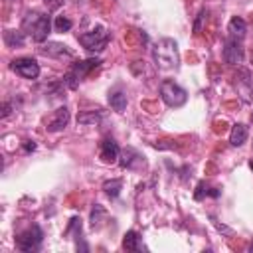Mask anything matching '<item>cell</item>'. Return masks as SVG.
<instances>
[{
    "label": "cell",
    "instance_id": "6da1fadb",
    "mask_svg": "<svg viewBox=\"0 0 253 253\" xmlns=\"http://www.w3.org/2000/svg\"><path fill=\"white\" fill-rule=\"evenodd\" d=\"M22 30H24L26 34H30L34 42L42 43V42L47 40V34H49V30H51V20H49V16H45V14L28 12L26 18H24V22H22Z\"/></svg>",
    "mask_w": 253,
    "mask_h": 253
},
{
    "label": "cell",
    "instance_id": "7a4b0ae2",
    "mask_svg": "<svg viewBox=\"0 0 253 253\" xmlns=\"http://www.w3.org/2000/svg\"><path fill=\"white\" fill-rule=\"evenodd\" d=\"M152 57H154V63L160 67V69H172V67H178V45L174 40L170 38H162L158 40V43L152 47Z\"/></svg>",
    "mask_w": 253,
    "mask_h": 253
},
{
    "label": "cell",
    "instance_id": "3957f363",
    "mask_svg": "<svg viewBox=\"0 0 253 253\" xmlns=\"http://www.w3.org/2000/svg\"><path fill=\"white\" fill-rule=\"evenodd\" d=\"M160 99L168 105V107H182L186 101H188V93L186 89H182L178 83H174L172 79H166L162 81L160 85Z\"/></svg>",
    "mask_w": 253,
    "mask_h": 253
},
{
    "label": "cell",
    "instance_id": "277c9868",
    "mask_svg": "<svg viewBox=\"0 0 253 253\" xmlns=\"http://www.w3.org/2000/svg\"><path fill=\"white\" fill-rule=\"evenodd\" d=\"M101 61L99 59H95V57H91V59H83V61H77V63H73L71 65V69L65 73V77H63V83L69 87V89H75L77 85H79V81L91 71V69H95L97 65H99Z\"/></svg>",
    "mask_w": 253,
    "mask_h": 253
},
{
    "label": "cell",
    "instance_id": "5b68a950",
    "mask_svg": "<svg viewBox=\"0 0 253 253\" xmlns=\"http://www.w3.org/2000/svg\"><path fill=\"white\" fill-rule=\"evenodd\" d=\"M79 43L87 49V51H103L109 43V32L105 28H95L91 32H85L79 36Z\"/></svg>",
    "mask_w": 253,
    "mask_h": 253
},
{
    "label": "cell",
    "instance_id": "8992f818",
    "mask_svg": "<svg viewBox=\"0 0 253 253\" xmlns=\"http://www.w3.org/2000/svg\"><path fill=\"white\" fill-rule=\"evenodd\" d=\"M42 239H43L42 229H40L38 225H32L30 229H26L24 233H20V235L16 237V247H18L20 251H36V249L40 247Z\"/></svg>",
    "mask_w": 253,
    "mask_h": 253
},
{
    "label": "cell",
    "instance_id": "52a82bcc",
    "mask_svg": "<svg viewBox=\"0 0 253 253\" xmlns=\"http://www.w3.org/2000/svg\"><path fill=\"white\" fill-rule=\"evenodd\" d=\"M10 67H12L18 75H22L24 79H36V77L40 75V65H38V61L32 59V57H18V59H14V61L10 63Z\"/></svg>",
    "mask_w": 253,
    "mask_h": 253
},
{
    "label": "cell",
    "instance_id": "ba28073f",
    "mask_svg": "<svg viewBox=\"0 0 253 253\" xmlns=\"http://www.w3.org/2000/svg\"><path fill=\"white\" fill-rule=\"evenodd\" d=\"M223 59H225V63H229V65H239V63L243 61V47H241L239 40L229 38V40L225 42Z\"/></svg>",
    "mask_w": 253,
    "mask_h": 253
},
{
    "label": "cell",
    "instance_id": "9c48e42d",
    "mask_svg": "<svg viewBox=\"0 0 253 253\" xmlns=\"http://www.w3.org/2000/svg\"><path fill=\"white\" fill-rule=\"evenodd\" d=\"M235 87L239 91V95L243 97V101H251L253 99V83H251V73L249 69H239L235 75Z\"/></svg>",
    "mask_w": 253,
    "mask_h": 253
},
{
    "label": "cell",
    "instance_id": "30bf717a",
    "mask_svg": "<svg viewBox=\"0 0 253 253\" xmlns=\"http://www.w3.org/2000/svg\"><path fill=\"white\" fill-rule=\"evenodd\" d=\"M67 123H69V109H67V107H59V109L47 119L45 128H47L49 132H59V130H63V128L67 126Z\"/></svg>",
    "mask_w": 253,
    "mask_h": 253
},
{
    "label": "cell",
    "instance_id": "8fae6325",
    "mask_svg": "<svg viewBox=\"0 0 253 253\" xmlns=\"http://www.w3.org/2000/svg\"><path fill=\"white\" fill-rule=\"evenodd\" d=\"M119 154H121L119 144H117V142H115L111 136L103 138V142H101V152H99L101 160H103V162H107V164H113V162H117Z\"/></svg>",
    "mask_w": 253,
    "mask_h": 253
},
{
    "label": "cell",
    "instance_id": "7c38bea8",
    "mask_svg": "<svg viewBox=\"0 0 253 253\" xmlns=\"http://www.w3.org/2000/svg\"><path fill=\"white\" fill-rule=\"evenodd\" d=\"M140 162H142V156H140V154H138L134 148L126 146V148L121 152V160H119V164H121L123 168H128V170H132V168H136Z\"/></svg>",
    "mask_w": 253,
    "mask_h": 253
},
{
    "label": "cell",
    "instance_id": "4fadbf2b",
    "mask_svg": "<svg viewBox=\"0 0 253 253\" xmlns=\"http://www.w3.org/2000/svg\"><path fill=\"white\" fill-rule=\"evenodd\" d=\"M227 32H229V38L241 40V38L245 36V32H247V24H245V20L239 18V16H233V18L229 20V24H227Z\"/></svg>",
    "mask_w": 253,
    "mask_h": 253
},
{
    "label": "cell",
    "instance_id": "5bb4252c",
    "mask_svg": "<svg viewBox=\"0 0 253 253\" xmlns=\"http://www.w3.org/2000/svg\"><path fill=\"white\" fill-rule=\"evenodd\" d=\"M109 105H111L113 111L123 113V111L126 109V95H125V91H123V89H113V91H109Z\"/></svg>",
    "mask_w": 253,
    "mask_h": 253
},
{
    "label": "cell",
    "instance_id": "9a60e30c",
    "mask_svg": "<svg viewBox=\"0 0 253 253\" xmlns=\"http://www.w3.org/2000/svg\"><path fill=\"white\" fill-rule=\"evenodd\" d=\"M247 134H249V130H247L245 125H241V123L233 125V128H231V132H229V142H231V146H241V144L247 140Z\"/></svg>",
    "mask_w": 253,
    "mask_h": 253
},
{
    "label": "cell",
    "instance_id": "2e32d148",
    "mask_svg": "<svg viewBox=\"0 0 253 253\" xmlns=\"http://www.w3.org/2000/svg\"><path fill=\"white\" fill-rule=\"evenodd\" d=\"M43 55H51V57H73V53L67 49V45H63V43H47L45 47H42L40 49Z\"/></svg>",
    "mask_w": 253,
    "mask_h": 253
},
{
    "label": "cell",
    "instance_id": "e0dca14e",
    "mask_svg": "<svg viewBox=\"0 0 253 253\" xmlns=\"http://www.w3.org/2000/svg\"><path fill=\"white\" fill-rule=\"evenodd\" d=\"M101 113L99 111H83L77 115V123L83 126H97L101 123Z\"/></svg>",
    "mask_w": 253,
    "mask_h": 253
},
{
    "label": "cell",
    "instance_id": "ac0fdd59",
    "mask_svg": "<svg viewBox=\"0 0 253 253\" xmlns=\"http://www.w3.org/2000/svg\"><path fill=\"white\" fill-rule=\"evenodd\" d=\"M4 42L8 47H22L24 45V34L16 30H6L4 32Z\"/></svg>",
    "mask_w": 253,
    "mask_h": 253
},
{
    "label": "cell",
    "instance_id": "d6986e66",
    "mask_svg": "<svg viewBox=\"0 0 253 253\" xmlns=\"http://www.w3.org/2000/svg\"><path fill=\"white\" fill-rule=\"evenodd\" d=\"M121 188H123V180L121 178H113V180H107L103 184V190L109 198H117L121 194Z\"/></svg>",
    "mask_w": 253,
    "mask_h": 253
},
{
    "label": "cell",
    "instance_id": "ffe728a7",
    "mask_svg": "<svg viewBox=\"0 0 253 253\" xmlns=\"http://www.w3.org/2000/svg\"><path fill=\"white\" fill-rule=\"evenodd\" d=\"M138 241H140V237H138L136 231H126V235H125V239H123V247H125L126 251H138V249H140Z\"/></svg>",
    "mask_w": 253,
    "mask_h": 253
},
{
    "label": "cell",
    "instance_id": "44dd1931",
    "mask_svg": "<svg viewBox=\"0 0 253 253\" xmlns=\"http://www.w3.org/2000/svg\"><path fill=\"white\" fill-rule=\"evenodd\" d=\"M53 26H55V32H69L71 26H73V22L69 18H65V16H57L55 22H53Z\"/></svg>",
    "mask_w": 253,
    "mask_h": 253
},
{
    "label": "cell",
    "instance_id": "7402d4cb",
    "mask_svg": "<svg viewBox=\"0 0 253 253\" xmlns=\"http://www.w3.org/2000/svg\"><path fill=\"white\" fill-rule=\"evenodd\" d=\"M103 215H105V208H103V206H99V204H97V206H95V208H93V211H91V223H93V227H95V225H99V223H101V221H99V219H101V217H103Z\"/></svg>",
    "mask_w": 253,
    "mask_h": 253
},
{
    "label": "cell",
    "instance_id": "603a6c76",
    "mask_svg": "<svg viewBox=\"0 0 253 253\" xmlns=\"http://www.w3.org/2000/svg\"><path fill=\"white\" fill-rule=\"evenodd\" d=\"M206 16H208V12H206V10H200V14H198V18H196V24H194V34H196V36L202 32V22H204Z\"/></svg>",
    "mask_w": 253,
    "mask_h": 253
},
{
    "label": "cell",
    "instance_id": "cb8c5ba5",
    "mask_svg": "<svg viewBox=\"0 0 253 253\" xmlns=\"http://www.w3.org/2000/svg\"><path fill=\"white\" fill-rule=\"evenodd\" d=\"M43 2H45V6H47V10H51V12H53V10H57V8H61L65 0H43Z\"/></svg>",
    "mask_w": 253,
    "mask_h": 253
},
{
    "label": "cell",
    "instance_id": "d4e9b609",
    "mask_svg": "<svg viewBox=\"0 0 253 253\" xmlns=\"http://www.w3.org/2000/svg\"><path fill=\"white\" fill-rule=\"evenodd\" d=\"M10 111H12V105H10V103H4V105H2V119H6V117L10 115Z\"/></svg>",
    "mask_w": 253,
    "mask_h": 253
},
{
    "label": "cell",
    "instance_id": "484cf974",
    "mask_svg": "<svg viewBox=\"0 0 253 253\" xmlns=\"http://www.w3.org/2000/svg\"><path fill=\"white\" fill-rule=\"evenodd\" d=\"M24 150H26V152H32V150H36V144H34V140H28V142L24 144Z\"/></svg>",
    "mask_w": 253,
    "mask_h": 253
},
{
    "label": "cell",
    "instance_id": "4316f807",
    "mask_svg": "<svg viewBox=\"0 0 253 253\" xmlns=\"http://www.w3.org/2000/svg\"><path fill=\"white\" fill-rule=\"evenodd\" d=\"M249 168H251V170H253V160H251V162H249Z\"/></svg>",
    "mask_w": 253,
    "mask_h": 253
},
{
    "label": "cell",
    "instance_id": "83f0119b",
    "mask_svg": "<svg viewBox=\"0 0 253 253\" xmlns=\"http://www.w3.org/2000/svg\"><path fill=\"white\" fill-rule=\"evenodd\" d=\"M249 251H253V243H251V247H249Z\"/></svg>",
    "mask_w": 253,
    "mask_h": 253
},
{
    "label": "cell",
    "instance_id": "f1b7e54d",
    "mask_svg": "<svg viewBox=\"0 0 253 253\" xmlns=\"http://www.w3.org/2000/svg\"><path fill=\"white\" fill-rule=\"evenodd\" d=\"M251 125H253V113H251Z\"/></svg>",
    "mask_w": 253,
    "mask_h": 253
}]
</instances>
